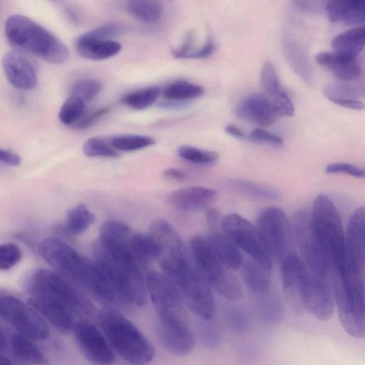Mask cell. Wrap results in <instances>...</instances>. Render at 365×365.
Here are the masks:
<instances>
[{"label":"cell","instance_id":"8992f818","mask_svg":"<svg viewBox=\"0 0 365 365\" xmlns=\"http://www.w3.org/2000/svg\"><path fill=\"white\" fill-rule=\"evenodd\" d=\"M4 31L9 42L17 50L53 64L63 63L69 58L68 48L58 38L27 16L11 15L5 21Z\"/></svg>","mask_w":365,"mask_h":365},{"label":"cell","instance_id":"83f0119b","mask_svg":"<svg viewBox=\"0 0 365 365\" xmlns=\"http://www.w3.org/2000/svg\"><path fill=\"white\" fill-rule=\"evenodd\" d=\"M241 267L242 279L252 293L260 295L269 290L271 269L252 259L243 260Z\"/></svg>","mask_w":365,"mask_h":365},{"label":"cell","instance_id":"7bdbcfd3","mask_svg":"<svg viewBox=\"0 0 365 365\" xmlns=\"http://www.w3.org/2000/svg\"><path fill=\"white\" fill-rule=\"evenodd\" d=\"M260 82L269 96H274L284 90L278 74L273 64L269 61L265 62L263 65L260 73Z\"/></svg>","mask_w":365,"mask_h":365},{"label":"cell","instance_id":"9c48e42d","mask_svg":"<svg viewBox=\"0 0 365 365\" xmlns=\"http://www.w3.org/2000/svg\"><path fill=\"white\" fill-rule=\"evenodd\" d=\"M310 219L331 269L343 261L345 254V233L339 212L328 196L320 194L313 202Z\"/></svg>","mask_w":365,"mask_h":365},{"label":"cell","instance_id":"f907efd6","mask_svg":"<svg viewBox=\"0 0 365 365\" xmlns=\"http://www.w3.org/2000/svg\"><path fill=\"white\" fill-rule=\"evenodd\" d=\"M109 112V107H103L88 113L84 111L83 115L72 125L77 129L88 128Z\"/></svg>","mask_w":365,"mask_h":365},{"label":"cell","instance_id":"4fadbf2b","mask_svg":"<svg viewBox=\"0 0 365 365\" xmlns=\"http://www.w3.org/2000/svg\"><path fill=\"white\" fill-rule=\"evenodd\" d=\"M257 227L272 257L282 262L292 254V226L282 208L270 206L262 209L257 217Z\"/></svg>","mask_w":365,"mask_h":365},{"label":"cell","instance_id":"d6a6232c","mask_svg":"<svg viewBox=\"0 0 365 365\" xmlns=\"http://www.w3.org/2000/svg\"><path fill=\"white\" fill-rule=\"evenodd\" d=\"M94 219L93 214L85 205H78L68 212L65 230L70 235H79L90 227Z\"/></svg>","mask_w":365,"mask_h":365},{"label":"cell","instance_id":"484cf974","mask_svg":"<svg viewBox=\"0 0 365 365\" xmlns=\"http://www.w3.org/2000/svg\"><path fill=\"white\" fill-rule=\"evenodd\" d=\"M365 0H329L326 5L328 19L332 22L347 25L363 23L365 17Z\"/></svg>","mask_w":365,"mask_h":365},{"label":"cell","instance_id":"836d02e7","mask_svg":"<svg viewBox=\"0 0 365 365\" xmlns=\"http://www.w3.org/2000/svg\"><path fill=\"white\" fill-rule=\"evenodd\" d=\"M204 93L200 85L187 81H178L168 85L163 91V98L169 101H185L201 96Z\"/></svg>","mask_w":365,"mask_h":365},{"label":"cell","instance_id":"ee69618b","mask_svg":"<svg viewBox=\"0 0 365 365\" xmlns=\"http://www.w3.org/2000/svg\"><path fill=\"white\" fill-rule=\"evenodd\" d=\"M22 257L20 247L14 243L0 244V270H9L19 262Z\"/></svg>","mask_w":365,"mask_h":365},{"label":"cell","instance_id":"74e56055","mask_svg":"<svg viewBox=\"0 0 365 365\" xmlns=\"http://www.w3.org/2000/svg\"><path fill=\"white\" fill-rule=\"evenodd\" d=\"M269 292V291H268ZM265 292L260 299L259 309L262 320L266 324H275L282 317V306L279 299L272 294Z\"/></svg>","mask_w":365,"mask_h":365},{"label":"cell","instance_id":"680465c9","mask_svg":"<svg viewBox=\"0 0 365 365\" xmlns=\"http://www.w3.org/2000/svg\"><path fill=\"white\" fill-rule=\"evenodd\" d=\"M163 175L166 179L175 181H182L187 178V175L183 170L175 168L165 169Z\"/></svg>","mask_w":365,"mask_h":365},{"label":"cell","instance_id":"f546056e","mask_svg":"<svg viewBox=\"0 0 365 365\" xmlns=\"http://www.w3.org/2000/svg\"><path fill=\"white\" fill-rule=\"evenodd\" d=\"M131 247L133 255L140 265L158 259L160 255V247L150 232H134Z\"/></svg>","mask_w":365,"mask_h":365},{"label":"cell","instance_id":"e0dca14e","mask_svg":"<svg viewBox=\"0 0 365 365\" xmlns=\"http://www.w3.org/2000/svg\"><path fill=\"white\" fill-rule=\"evenodd\" d=\"M329 279L308 272L304 309L322 321L329 319L334 311V295Z\"/></svg>","mask_w":365,"mask_h":365},{"label":"cell","instance_id":"f35d334b","mask_svg":"<svg viewBox=\"0 0 365 365\" xmlns=\"http://www.w3.org/2000/svg\"><path fill=\"white\" fill-rule=\"evenodd\" d=\"M178 155L182 159L195 164H213L219 159L216 152L198 148L194 146L184 145L178 148Z\"/></svg>","mask_w":365,"mask_h":365},{"label":"cell","instance_id":"4316f807","mask_svg":"<svg viewBox=\"0 0 365 365\" xmlns=\"http://www.w3.org/2000/svg\"><path fill=\"white\" fill-rule=\"evenodd\" d=\"M324 96L334 104L340 106L362 110L364 103L360 98L364 96V89L359 86L346 83H331L324 88Z\"/></svg>","mask_w":365,"mask_h":365},{"label":"cell","instance_id":"44dd1931","mask_svg":"<svg viewBox=\"0 0 365 365\" xmlns=\"http://www.w3.org/2000/svg\"><path fill=\"white\" fill-rule=\"evenodd\" d=\"M238 118L267 126L276 121L279 113L270 98L264 93H252L245 98L237 106Z\"/></svg>","mask_w":365,"mask_h":365},{"label":"cell","instance_id":"be15d7a7","mask_svg":"<svg viewBox=\"0 0 365 365\" xmlns=\"http://www.w3.org/2000/svg\"><path fill=\"white\" fill-rule=\"evenodd\" d=\"M11 364L12 362L8 357L0 353V365H9Z\"/></svg>","mask_w":365,"mask_h":365},{"label":"cell","instance_id":"7402d4cb","mask_svg":"<svg viewBox=\"0 0 365 365\" xmlns=\"http://www.w3.org/2000/svg\"><path fill=\"white\" fill-rule=\"evenodd\" d=\"M217 195V191L213 189L191 186L174 190L169 195L168 201L179 210L193 212L207 207Z\"/></svg>","mask_w":365,"mask_h":365},{"label":"cell","instance_id":"30bf717a","mask_svg":"<svg viewBox=\"0 0 365 365\" xmlns=\"http://www.w3.org/2000/svg\"><path fill=\"white\" fill-rule=\"evenodd\" d=\"M190 251L197 269L210 287L231 301L242 298V289L237 278L217 259L203 236L191 237Z\"/></svg>","mask_w":365,"mask_h":365},{"label":"cell","instance_id":"603a6c76","mask_svg":"<svg viewBox=\"0 0 365 365\" xmlns=\"http://www.w3.org/2000/svg\"><path fill=\"white\" fill-rule=\"evenodd\" d=\"M211 251L217 259L230 270L241 267L243 256L239 247L218 230H210L205 237Z\"/></svg>","mask_w":365,"mask_h":365},{"label":"cell","instance_id":"d4e9b609","mask_svg":"<svg viewBox=\"0 0 365 365\" xmlns=\"http://www.w3.org/2000/svg\"><path fill=\"white\" fill-rule=\"evenodd\" d=\"M75 48L83 58L103 61L118 54L121 45L117 41L93 38L85 33L76 40Z\"/></svg>","mask_w":365,"mask_h":365},{"label":"cell","instance_id":"60d3db41","mask_svg":"<svg viewBox=\"0 0 365 365\" xmlns=\"http://www.w3.org/2000/svg\"><path fill=\"white\" fill-rule=\"evenodd\" d=\"M86 103L81 99L71 96L61 106L58 118L60 121L68 125H72L84 113Z\"/></svg>","mask_w":365,"mask_h":365},{"label":"cell","instance_id":"c3c4849f","mask_svg":"<svg viewBox=\"0 0 365 365\" xmlns=\"http://www.w3.org/2000/svg\"><path fill=\"white\" fill-rule=\"evenodd\" d=\"M247 140L255 143H265L277 148H282L283 145L282 138L261 128L252 130L247 136Z\"/></svg>","mask_w":365,"mask_h":365},{"label":"cell","instance_id":"6125c7cd","mask_svg":"<svg viewBox=\"0 0 365 365\" xmlns=\"http://www.w3.org/2000/svg\"><path fill=\"white\" fill-rule=\"evenodd\" d=\"M7 346V340L4 330L0 327V350L4 349Z\"/></svg>","mask_w":365,"mask_h":365},{"label":"cell","instance_id":"ab89813d","mask_svg":"<svg viewBox=\"0 0 365 365\" xmlns=\"http://www.w3.org/2000/svg\"><path fill=\"white\" fill-rule=\"evenodd\" d=\"M82 151L87 157H103L115 158L119 156L110 142L98 137H92L83 143Z\"/></svg>","mask_w":365,"mask_h":365},{"label":"cell","instance_id":"5bb4252c","mask_svg":"<svg viewBox=\"0 0 365 365\" xmlns=\"http://www.w3.org/2000/svg\"><path fill=\"white\" fill-rule=\"evenodd\" d=\"M0 318L33 340L42 341L48 336L49 328L38 312L15 297L0 296Z\"/></svg>","mask_w":365,"mask_h":365},{"label":"cell","instance_id":"816d5d0a","mask_svg":"<svg viewBox=\"0 0 365 365\" xmlns=\"http://www.w3.org/2000/svg\"><path fill=\"white\" fill-rule=\"evenodd\" d=\"M195 35L192 31H189L181 46L173 49L172 54L176 58H187L188 55L195 49L193 46Z\"/></svg>","mask_w":365,"mask_h":365},{"label":"cell","instance_id":"277c9868","mask_svg":"<svg viewBox=\"0 0 365 365\" xmlns=\"http://www.w3.org/2000/svg\"><path fill=\"white\" fill-rule=\"evenodd\" d=\"M332 292L344 329L352 337L365 334L364 272L342 261L331 269Z\"/></svg>","mask_w":365,"mask_h":365},{"label":"cell","instance_id":"6da1fadb","mask_svg":"<svg viewBox=\"0 0 365 365\" xmlns=\"http://www.w3.org/2000/svg\"><path fill=\"white\" fill-rule=\"evenodd\" d=\"M145 284L156 314L158 339L173 354H189L195 340L187 306L178 289L165 274L155 270L147 274Z\"/></svg>","mask_w":365,"mask_h":365},{"label":"cell","instance_id":"cb8c5ba5","mask_svg":"<svg viewBox=\"0 0 365 365\" xmlns=\"http://www.w3.org/2000/svg\"><path fill=\"white\" fill-rule=\"evenodd\" d=\"M316 61L327 68L338 78L354 81L361 74L358 58L351 57L336 52H320L315 56Z\"/></svg>","mask_w":365,"mask_h":365},{"label":"cell","instance_id":"91938a15","mask_svg":"<svg viewBox=\"0 0 365 365\" xmlns=\"http://www.w3.org/2000/svg\"><path fill=\"white\" fill-rule=\"evenodd\" d=\"M225 131L226 133L235 138L241 140L247 139V135H246L240 128L234 125H227L225 127Z\"/></svg>","mask_w":365,"mask_h":365},{"label":"cell","instance_id":"d590c367","mask_svg":"<svg viewBox=\"0 0 365 365\" xmlns=\"http://www.w3.org/2000/svg\"><path fill=\"white\" fill-rule=\"evenodd\" d=\"M110 143L117 150L133 151L152 146L155 140L148 135H123L113 138Z\"/></svg>","mask_w":365,"mask_h":365},{"label":"cell","instance_id":"8fae6325","mask_svg":"<svg viewBox=\"0 0 365 365\" xmlns=\"http://www.w3.org/2000/svg\"><path fill=\"white\" fill-rule=\"evenodd\" d=\"M220 227L252 259L267 269H272V256L257 227L242 216L231 213L222 218Z\"/></svg>","mask_w":365,"mask_h":365},{"label":"cell","instance_id":"9a60e30c","mask_svg":"<svg viewBox=\"0 0 365 365\" xmlns=\"http://www.w3.org/2000/svg\"><path fill=\"white\" fill-rule=\"evenodd\" d=\"M76 341L88 360L97 364H112L115 353L104 334L89 319L77 321L73 329Z\"/></svg>","mask_w":365,"mask_h":365},{"label":"cell","instance_id":"f1b7e54d","mask_svg":"<svg viewBox=\"0 0 365 365\" xmlns=\"http://www.w3.org/2000/svg\"><path fill=\"white\" fill-rule=\"evenodd\" d=\"M365 41L364 26L349 29L336 36L331 42L334 52L358 58L362 51Z\"/></svg>","mask_w":365,"mask_h":365},{"label":"cell","instance_id":"6f0895ef","mask_svg":"<svg viewBox=\"0 0 365 365\" xmlns=\"http://www.w3.org/2000/svg\"><path fill=\"white\" fill-rule=\"evenodd\" d=\"M204 339L205 342L212 347H217L221 342V336L218 330L215 327L206 329Z\"/></svg>","mask_w":365,"mask_h":365},{"label":"cell","instance_id":"9f6ffc18","mask_svg":"<svg viewBox=\"0 0 365 365\" xmlns=\"http://www.w3.org/2000/svg\"><path fill=\"white\" fill-rule=\"evenodd\" d=\"M220 212L213 207L209 208L206 213V221L210 230H218L221 224Z\"/></svg>","mask_w":365,"mask_h":365},{"label":"cell","instance_id":"5b68a950","mask_svg":"<svg viewBox=\"0 0 365 365\" xmlns=\"http://www.w3.org/2000/svg\"><path fill=\"white\" fill-rule=\"evenodd\" d=\"M160 267L178 289L187 309L205 321L212 320L215 303L211 287L197 269L190 254L182 252L169 257Z\"/></svg>","mask_w":365,"mask_h":365},{"label":"cell","instance_id":"7dc6e473","mask_svg":"<svg viewBox=\"0 0 365 365\" xmlns=\"http://www.w3.org/2000/svg\"><path fill=\"white\" fill-rule=\"evenodd\" d=\"M325 172L328 174L346 173L357 178L365 177V170L363 168L346 163H330L326 166Z\"/></svg>","mask_w":365,"mask_h":365},{"label":"cell","instance_id":"bcb514c9","mask_svg":"<svg viewBox=\"0 0 365 365\" xmlns=\"http://www.w3.org/2000/svg\"><path fill=\"white\" fill-rule=\"evenodd\" d=\"M125 28L118 23H109L100 26L86 33L88 36L104 40H112L124 32Z\"/></svg>","mask_w":365,"mask_h":365},{"label":"cell","instance_id":"ba28073f","mask_svg":"<svg viewBox=\"0 0 365 365\" xmlns=\"http://www.w3.org/2000/svg\"><path fill=\"white\" fill-rule=\"evenodd\" d=\"M28 287L31 294L57 300L81 319H98V312L87 294L56 272L44 268L35 270L29 277Z\"/></svg>","mask_w":365,"mask_h":365},{"label":"cell","instance_id":"2e32d148","mask_svg":"<svg viewBox=\"0 0 365 365\" xmlns=\"http://www.w3.org/2000/svg\"><path fill=\"white\" fill-rule=\"evenodd\" d=\"M282 288L287 301L296 314L304 309V295L308 279V270L302 259L291 254L282 262Z\"/></svg>","mask_w":365,"mask_h":365},{"label":"cell","instance_id":"7c38bea8","mask_svg":"<svg viewBox=\"0 0 365 365\" xmlns=\"http://www.w3.org/2000/svg\"><path fill=\"white\" fill-rule=\"evenodd\" d=\"M292 231L308 272L322 277H329L330 264L314 232L310 213L307 210L299 209L295 212Z\"/></svg>","mask_w":365,"mask_h":365},{"label":"cell","instance_id":"d6986e66","mask_svg":"<svg viewBox=\"0 0 365 365\" xmlns=\"http://www.w3.org/2000/svg\"><path fill=\"white\" fill-rule=\"evenodd\" d=\"M2 68L8 81L19 90L33 89L37 83V73L33 62L21 51L7 52L2 59Z\"/></svg>","mask_w":365,"mask_h":365},{"label":"cell","instance_id":"11a10c76","mask_svg":"<svg viewBox=\"0 0 365 365\" xmlns=\"http://www.w3.org/2000/svg\"><path fill=\"white\" fill-rule=\"evenodd\" d=\"M296 6L301 10L309 12H317L321 10V0H294Z\"/></svg>","mask_w":365,"mask_h":365},{"label":"cell","instance_id":"e575fe53","mask_svg":"<svg viewBox=\"0 0 365 365\" xmlns=\"http://www.w3.org/2000/svg\"><path fill=\"white\" fill-rule=\"evenodd\" d=\"M161 93L156 86L144 88L124 96L121 101L125 106L134 110H143L153 104Z\"/></svg>","mask_w":365,"mask_h":365},{"label":"cell","instance_id":"4dcf8cb0","mask_svg":"<svg viewBox=\"0 0 365 365\" xmlns=\"http://www.w3.org/2000/svg\"><path fill=\"white\" fill-rule=\"evenodd\" d=\"M126 8L134 18L146 24L158 22L163 13L160 0H128Z\"/></svg>","mask_w":365,"mask_h":365},{"label":"cell","instance_id":"3957f363","mask_svg":"<svg viewBox=\"0 0 365 365\" xmlns=\"http://www.w3.org/2000/svg\"><path fill=\"white\" fill-rule=\"evenodd\" d=\"M93 253L119 300L135 307L144 306L148 297L145 279L133 254L104 247L97 241L93 245Z\"/></svg>","mask_w":365,"mask_h":365},{"label":"cell","instance_id":"ac0fdd59","mask_svg":"<svg viewBox=\"0 0 365 365\" xmlns=\"http://www.w3.org/2000/svg\"><path fill=\"white\" fill-rule=\"evenodd\" d=\"M344 261L351 267L364 272L365 210L358 207L351 215L345 235Z\"/></svg>","mask_w":365,"mask_h":365},{"label":"cell","instance_id":"7a4b0ae2","mask_svg":"<svg viewBox=\"0 0 365 365\" xmlns=\"http://www.w3.org/2000/svg\"><path fill=\"white\" fill-rule=\"evenodd\" d=\"M38 251L56 272L92 298L107 304L119 301L96 261L82 255L63 240L47 237L40 243Z\"/></svg>","mask_w":365,"mask_h":365},{"label":"cell","instance_id":"ffe728a7","mask_svg":"<svg viewBox=\"0 0 365 365\" xmlns=\"http://www.w3.org/2000/svg\"><path fill=\"white\" fill-rule=\"evenodd\" d=\"M28 302L53 326L63 332L73 330L78 321L77 316L70 309L51 297L31 294Z\"/></svg>","mask_w":365,"mask_h":365},{"label":"cell","instance_id":"8d00e7d4","mask_svg":"<svg viewBox=\"0 0 365 365\" xmlns=\"http://www.w3.org/2000/svg\"><path fill=\"white\" fill-rule=\"evenodd\" d=\"M229 185L258 198L276 200L281 197L280 193L273 189L245 180L232 179L229 181Z\"/></svg>","mask_w":365,"mask_h":365},{"label":"cell","instance_id":"94428289","mask_svg":"<svg viewBox=\"0 0 365 365\" xmlns=\"http://www.w3.org/2000/svg\"><path fill=\"white\" fill-rule=\"evenodd\" d=\"M67 18L71 22L75 24H80L81 21V16L78 10L73 6H68L65 9Z\"/></svg>","mask_w":365,"mask_h":365},{"label":"cell","instance_id":"f5cc1de1","mask_svg":"<svg viewBox=\"0 0 365 365\" xmlns=\"http://www.w3.org/2000/svg\"><path fill=\"white\" fill-rule=\"evenodd\" d=\"M215 51V43L212 38H208L206 43L200 48H195L187 58H205L210 56Z\"/></svg>","mask_w":365,"mask_h":365},{"label":"cell","instance_id":"f6af8a7d","mask_svg":"<svg viewBox=\"0 0 365 365\" xmlns=\"http://www.w3.org/2000/svg\"><path fill=\"white\" fill-rule=\"evenodd\" d=\"M226 320L231 330L236 334H244L248 330V318L241 310L229 309L226 313Z\"/></svg>","mask_w":365,"mask_h":365},{"label":"cell","instance_id":"b9f144b4","mask_svg":"<svg viewBox=\"0 0 365 365\" xmlns=\"http://www.w3.org/2000/svg\"><path fill=\"white\" fill-rule=\"evenodd\" d=\"M102 83L94 78H87L76 82L71 88V96H74L83 102L93 101L102 91Z\"/></svg>","mask_w":365,"mask_h":365},{"label":"cell","instance_id":"681fc988","mask_svg":"<svg viewBox=\"0 0 365 365\" xmlns=\"http://www.w3.org/2000/svg\"><path fill=\"white\" fill-rule=\"evenodd\" d=\"M269 97L272 100L276 110L279 115L287 116H292L294 115V104L289 96L284 90L274 96Z\"/></svg>","mask_w":365,"mask_h":365},{"label":"cell","instance_id":"db71d44e","mask_svg":"<svg viewBox=\"0 0 365 365\" xmlns=\"http://www.w3.org/2000/svg\"><path fill=\"white\" fill-rule=\"evenodd\" d=\"M0 161L10 166H18L20 165L21 159L18 154L0 148Z\"/></svg>","mask_w":365,"mask_h":365},{"label":"cell","instance_id":"52a82bcc","mask_svg":"<svg viewBox=\"0 0 365 365\" xmlns=\"http://www.w3.org/2000/svg\"><path fill=\"white\" fill-rule=\"evenodd\" d=\"M103 332L112 347L126 361L147 364L155 356V349L149 339L123 314L113 308L98 313Z\"/></svg>","mask_w":365,"mask_h":365},{"label":"cell","instance_id":"1f68e13d","mask_svg":"<svg viewBox=\"0 0 365 365\" xmlns=\"http://www.w3.org/2000/svg\"><path fill=\"white\" fill-rule=\"evenodd\" d=\"M31 339L20 333L13 334L11 338V346L14 353L18 357L31 363H44L46 359L43 352Z\"/></svg>","mask_w":365,"mask_h":365}]
</instances>
